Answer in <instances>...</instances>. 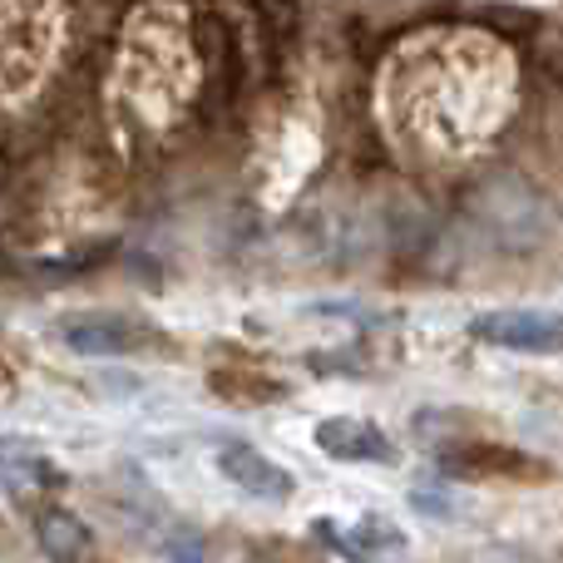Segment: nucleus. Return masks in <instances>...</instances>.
Returning <instances> with one entry per match:
<instances>
[{
  "mask_svg": "<svg viewBox=\"0 0 563 563\" xmlns=\"http://www.w3.org/2000/svg\"><path fill=\"white\" fill-rule=\"evenodd\" d=\"M519 104V59L479 25H426L390 45L376 124L416 168H460L499 139Z\"/></svg>",
  "mask_w": 563,
  "mask_h": 563,
  "instance_id": "obj_1",
  "label": "nucleus"
},
{
  "mask_svg": "<svg viewBox=\"0 0 563 563\" xmlns=\"http://www.w3.org/2000/svg\"><path fill=\"white\" fill-rule=\"evenodd\" d=\"M203 49L184 0H139L119 25L109 109L139 134H168L203 95Z\"/></svg>",
  "mask_w": 563,
  "mask_h": 563,
  "instance_id": "obj_2",
  "label": "nucleus"
},
{
  "mask_svg": "<svg viewBox=\"0 0 563 563\" xmlns=\"http://www.w3.org/2000/svg\"><path fill=\"white\" fill-rule=\"evenodd\" d=\"M69 35V0H0V109L49 85Z\"/></svg>",
  "mask_w": 563,
  "mask_h": 563,
  "instance_id": "obj_3",
  "label": "nucleus"
},
{
  "mask_svg": "<svg viewBox=\"0 0 563 563\" xmlns=\"http://www.w3.org/2000/svg\"><path fill=\"white\" fill-rule=\"evenodd\" d=\"M218 470H223L228 485H238L253 499H267V505H287L297 495V475H287L273 455H263L257 445H243V440L218 445Z\"/></svg>",
  "mask_w": 563,
  "mask_h": 563,
  "instance_id": "obj_4",
  "label": "nucleus"
},
{
  "mask_svg": "<svg viewBox=\"0 0 563 563\" xmlns=\"http://www.w3.org/2000/svg\"><path fill=\"white\" fill-rule=\"evenodd\" d=\"M311 534L327 539V544L336 549V554H346L351 563H396L400 554H406V534H400L390 519H380V515L356 519L351 529L331 525V519H317Z\"/></svg>",
  "mask_w": 563,
  "mask_h": 563,
  "instance_id": "obj_5",
  "label": "nucleus"
},
{
  "mask_svg": "<svg viewBox=\"0 0 563 563\" xmlns=\"http://www.w3.org/2000/svg\"><path fill=\"white\" fill-rule=\"evenodd\" d=\"M317 450L341 465H390L396 460V445L380 426L371 420H356V416H331L317 426Z\"/></svg>",
  "mask_w": 563,
  "mask_h": 563,
  "instance_id": "obj_6",
  "label": "nucleus"
},
{
  "mask_svg": "<svg viewBox=\"0 0 563 563\" xmlns=\"http://www.w3.org/2000/svg\"><path fill=\"white\" fill-rule=\"evenodd\" d=\"M475 336L495 341L505 351H554L559 346V321L549 311H495V317L475 321Z\"/></svg>",
  "mask_w": 563,
  "mask_h": 563,
  "instance_id": "obj_7",
  "label": "nucleus"
},
{
  "mask_svg": "<svg viewBox=\"0 0 563 563\" xmlns=\"http://www.w3.org/2000/svg\"><path fill=\"white\" fill-rule=\"evenodd\" d=\"M35 539H40V549H45L49 563H99L95 534L85 529V519H75L59 505H45L35 515Z\"/></svg>",
  "mask_w": 563,
  "mask_h": 563,
  "instance_id": "obj_8",
  "label": "nucleus"
}]
</instances>
